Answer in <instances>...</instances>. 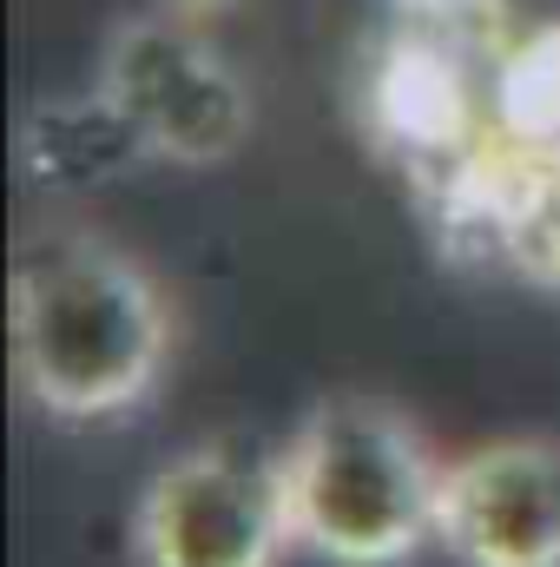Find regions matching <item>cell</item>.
I'll list each match as a JSON object with an SVG mask.
<instances>
[{
    "label": "cell",
    "mask_w": 560,
    "mask_h": 567,
    "mask_svg": "<svg viewBox=\"0 0 560 567\" xmlns=\"http://www.w3.org/2000/svg\"><path fill=\"white\" fill-rule=\"evenodd\" d=\"M13 390L46 423H113L158 396L178 357V303L133 245L46 225L20 245L7 290Z\"/></svg>",
    "instance_id": "cell-1"
},
{
    "label": "cell",
    "mask_w": 560,
    "mask_h": 567,
    "mask_svg": "<svg viewBox=\"0 0 560 567\" xmlns=\"http://www.w3.org/2000/svg\"><path fill=\"white\" fill-rule=\"evenodd\" d=\"M297 555L323 567H409L435 548L448 449L376 390L317 396L278 449Z\"/></svg>",
    "instance_id": "cell-2"
},
{
    "label": "cell",
    "mask_w": 560,
    "mask_h": 567,
    "mask_svg": "<svg viewBox=\"0 0 560 567\" xmlns=\"http://www.w3.org/2000/svg\"><path fill=\"white\" fill-rule=\"evenodd\" d=\"M93 93L126 120L145 158L172 172L231 165L258 133V93L238 60L211 40V27L178 20L165 7L126 13L106 33Z\"/></svg>",
    "instance_id": "cell-3"
},
{
    "label": "cell",
    "mask_w": 560,
    "mask_h": 567,
    "mask_svg": "<svg viewBox=\"0 0 560 567\" xmlns=\"http://www.w3.org/2000/svg\"><path fill=\"white\" fill-rule=\"evenodd\" d=\"M133 567H283L297 555L278 455L238 442L172 449L126 515Z\"/></svg>",
    "instance_id": "cell-4"
},
{
    "label": "cell",
    "mask_w": 560,
    "mask_h": 567,
    "mask_svg": "<svg viewBox=\"0 0 560 567\" xmlns=\"http://www.w3.org/2000/svg\"><path fill=\"white\" fill-rule=\"evenodd\" d=\"M435 548L455 567H560V435L508 429L448 449Z\"/></svg>",
    "instance_id": "cell-5"
},
{
    "label": "cell",
    "mask_w": 560,
    "mask_h": 567,
    "mask_svg": "<svg viewBox=\"0 0 560 567\" xmlns=\"http://www.w3.org/2000/svg\"><path fill=\"white\" fill-rule=\"evenodd\" d=\"M20 152H27V172L46 178L53 192L60 185H106V178H126V172L152 165L139 140L126 133V120L93 86L80 100H40L27 133H20Z\"/></svg>",
    "instance_id": "cell-6"
},
{
    "label": "cell",
    "mask_w": 560,
    "mask_h": 567,
    "mask_svg": "<svg viewBox=\"0 0 560 567\" xmlns=\"http://www.w3.org/2000/svg\"><path fill=\"white\" fill-rule=\"evenodd\" d=\"M152 7H165V13H178V20H198V27H218V20H231L238 7H251V0H152Z\"/></svg>",
    "instance_id": "cell-7"
}]
</instances>
